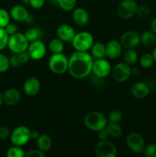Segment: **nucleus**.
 <instances>
[{
	"label": "nucleus",
	"instance_id": "nucleus-35",
	"mask_svg": "<svg viewBox=\"0 0 156 157\" xmlns=\"http://www.w3.org/2000/svg\"><path fill=\"white\" fill-rule=\"evenodd\" d=\"M143 153L147 157H156V144L151 143L145 146L143 150Z\"/></svg>",
	"mask_w": 156,
	"mask_h": 157
},
{
	"label": "nucleus",
	"instance_id": "nucleus-18",
	"mask_svg": "<svg viewBox=\"0 0 156 157\" xmlns=\"http://www.w3.org/2000/svg\"><path fill=\"white\" fill-rule=\"evenodd\" d=\"M9 14H10L11 18L18 22L25 21L29 15L28 11L24 6L21 5H15L12 6L9 11Z\"/></svg>",
	"mask_w": 156,
	"mask_h": 157
},
{
	"label": "nucleus",
	"instance_id": "nucleus-38",
	"mask_svg": "<svg viewBox=\"0 0 156 157\" xmlns=\"http://www.w3.org/2000/svg\"><path fill=\"white\" fill-rule=\"evenodd\" d=\"M45 156V153L40 150L39 149L36 150H31L25 153V157H44Z\"/></svg>",
	"mask_w": 156,
	"mask_h": 157
},
{
	"label": "nucleus",
	"instance_id": "nucleus-17",
	"mask_svg": "<svg viewBox=\"0 0 156 157\" xmlns=\"http://www.w3.org/2000/svg\"><path fill=\"white\" fill-rule=\"evenodd\" d=\"M21 92L15 87L7 89L2 94L3 103L6 105L14 106L18 104L21 100Z\"/></svg>",
	"mask_w": 156,
	"mask_h": 157
},
{
	"label": "nucleus",
	"instance_id": "nucleus-15",
	"mask_svg": "<svg viewBox=\"0 0 156 157\" xmlns=\"http://www.w3.org/2000/svg\"><path fill=\"white\" fill-rule=\"evenodd\" d=\"M106 46V56L110 59H116L121 55L122 52V46L120 41L116 39L109 41Z\"/></svg>",
	"mask_w": 156,
	"mask_h": 157
},
{
	"label": "nucleus",
	"instance_id": "nucleus-11",
	"mask_svg": "<svg viewBox=\"0 0 156 157\" xmlns=\"http://www.w3.org/2000/svg\"><path fill=\"white\" fill-rule=\"evenodd\" d=\"M112 71V67L109 61L105 58L96 59L93 61L92 72L99 78H105L110 75Z\"/></svg>",
	"mask_w": 156,
	"mask_h": 157
},
{
	"label": "nucleus",
	"instance_id": "nucleus-8",
	"mask_svg": "<svg viewBox=\"0 0 156 157\" xmlns=\"http://www.w3.org/2000/svg\"><path fill=\"white\" fill-rule=\"evenodd\" d=\"M138 6L135 0H122L118 6V15L123 19H129L136 15Z\"/></svg>",
	"mask_w": 156,
	"mask_h": 157
},
{
	"label": "nucleus",
	"instance_id": "nucleus-10",
	"mask_svg": "<svg viewBox=\"0 0 156 157\" xmlns=\"http://www.w3.org/2000/svg\"><path fill=\"white\" fill-rule=\"evenodd\" d=\"M112 76L117 82H125L132 75V67L125 62H120L112 67Z\"/></svg>",
	"mask_w": 156,
	"mask_h": 157
},
{
	"label": "nucleus",
	"instance_id": "nucleus-46",
	"mask_svg": "<svg viewBox=\"0 0 156 157\" xmlns=\"http://www.w3.org/2000/svg\"><path fill=\"white\" fill-rule=\"evenodd\" d=\"M139 71L137 68H132V75H138Z\"/></svg>",
	"mask_w": 156,
	"mask_h": 157
},
{
	"label": "nucleus",
	"instance_id": "nucleus-16",
	"mask_svg": "<svg viewBox=\"0 0 156 157\" xmlns=\"http://www.w3.org/2000/svg\"><path fill=\"white\" fill-rule=\"evenodd\" d=\"M56 34L58 38L62 40L64 42H71L76 32L70 25L61 24L57 29Z\"/></svg>",
	"mask_w": 156,
	"mask_h": 157
},
{
	"label": "nucleus",
	"instance_id": "nucleus-51",
	"mask_svg": "<svg viewBox=\"0 0 156 157\" xmlns=\"http://www.w3.org/2000/svg\"><path fill=\"white\" fill-rule=\"evenodd\" d=\"M0 81H1V76H0Z\"/></svg>",
	"mask_w": 156,
	"mask_h": 157
},
{
	"label": "nucleus",
	"instance_id": "nucleus-50",
	"mask_svg": "<svg viewBox=\"0 0 156 157\" xmlns=\"http://www.w3.org/2000/svg\"><path fill=\"white\" fill-rule=\"evenodd\" d=\"M53 1H54V2H57V0H53Z\"/></svg>",
	"mask_w": 156,
	"mask_h": 157
},
{
	"label": "nucleus",
	"instance_id": "nucleus-3",
	"mask_svg": "<svg viewBox=\"0 0 156 157\" xmlns=\"http://www.w3.org/2000/svg\"><path fill=\"white\" fill-rule=\"evenodd\" d=\"M71 43L77 52H88L94 43V38L90 32L83 31L75 34Z\"/></svg>",
	"mask_w": 156,
	"mask_h": 157
},
{
	"label": "nucleus",
	"instance_id": "nucleus-4",
	"mask_svg": "<svg viewBox=\"0 0 156 157\" xmlns=\"http://www.w3.org/2000/svg\"><path fill=\"white\" fill-rule=\"evenodd\" d=\"M69 58L64 53L52 54L48 60V66L52 73L63 75L68 70Z\"/></svg>",
	"mask_w": 156,
	"mask_h": 157
},
{
	"label": "nucleus",
	"instance_id": "nucleus-32",
	"mask_svg": "<svg viewBox=\"0 0 156 157\" xmlns=\"http://www.w3.org/2000/svg\"><path fill=\"white\" fill-rule=\"evenodd\" d=\"M122 119V113L120 110H113L110 112L108 115L107 121L109 122L113 123H118L119 124Z\"/></svg>",
	"mask_w": 156,
	"mask_h": 157
},
{
	"label": "nucleus",
	"instance_id": "nucleus-39",
	"mask_svg": "<svg viewBox=\"0 0 156 157\" xmlns=\"http://www.w3.org/2000/svg\"><path fill=\"white\" fill-rule=\"evenodd\" d=\"M17 55H18V58L19 60L20 64H26L31 59L28 52L27 51H24V52H21V53L17 54Z\"/></svg>",
	"mask_w": 156,
	"mask_h": 157
},
{
	"label": "nucleus",
	"instance_id": "nucleus-37",
	"mask_svg": "<svg viewBox=\"0 0 156 157\" xmlns=\"http://www.w3.org/2000/svg\"><path fill=\"white\" fill-rule=\"evenodd\" d=\"M10 130L6 126H0V140H5L10 136Z\"/></svg>",
	"mask_w": 156,
	"mask_h": 157
},
{
	"label": "nucleus",
	"instance_id": "nucleus-13",
	"mask_svg": "<svg viewBox=\"0 0 156 157\" xmlns=\"http://www.w3.org/2000/svg\"><path fill=\"white\" fill-rule=\"evenodd\" d=\"M119 41L125 49L136 48L141 43L140 35L135 31H127L121 35Z\"/></svg>",
	"mask_w": 156,
	"mask_h": 157
},
{
	"label": "nucleus",
	"instance_id": "nucleus-26",
	"mask_svg": "<svg viewBox=\"0 0 156 157\" xmlns=\"http://www.w3.org/2000/svg\"><path fill=\"white\" fill-rule=\"evenodd\" d=\"M24 34L30 43L32 41L41 39L42 37V30L39 28H31L26 30Z\"/></svg>",
	"mask_w": 156,
	"mask_h": 157
},
{
	"label": "nucleus",
	"instance_id": "nucleus-27",
	"mask_svg": "<svg viewBox=\"0 0 156 157\" xmlns=\"http://www.w3.org/2000/svg\"><path fill=\"white\" fill-rule=\"evenodd\" d=\"M138 53L135 48H128L125 51L123 54L124 62L128 65H133L138 61Z\"/></svg>",
	"mask_w": 156,
	"mask_h": 157
},
{
	"label": "nucleus",
	"instance_id": "nucleus-28",
	"mask_svg": "<svg viewBox=\"0 0 156 157\" xmlns=\"http://www.w3.org/2000/svg\"><path fill=\"white\" fill-rule=\"evenodd\" d=\"M6 156L8 157H25V152L22 147L13 145L7 150Z\"/></svg>",
	"mask_w": 156,
	"mask_h": 157
},
{
	"label": "nucleus",
	"instance_id": "nucleus-25",
	"mask_svg": "<svg viewBox=\"0 0 156 157\" xmlns=\"http://www.w3.org/2000/svg\"><path fill=\"white\" fill-rule=\"evenodd\" d=\"M48 48L49 50L53 54L62 53L64 50V41L58 38H53L49 41Z\"/></svg>",
	"mask_w": 156,
	"mask_h": 157
},
{
	"label": "nucleus",
	"instance_id": "nucleus-24",
	"mask_svg": "<svg viewBox=\"0 0 156 157\" xmlns=\"http://www.w3.org/2000/svg\"><path fill=\"white\" fill-rule=\"evenodd\" d=\"M141 43L146 47H152L156 44V34L152 31H145L140 35Z\"/></svg>",
	"mask_w": 156,
	"mask_h": 157
},
{
	"label": "nucleus",
	"instance_id": "nucleus-22",
	"mask_svg": "<svg viewBox=\"0 0 156 157\" xmlns=\"http://www.w3.org/2000/svg\"><path fill=\"white\" fill-rule=\"evenodd\" d=\"M105 130L108 133L109 136L112 138H119L122 135L123 130L118 123H107Z\"/></svg>",
	"mask_w": 156,
	"mask_h": 157
},
{
	"label": "nucleus",
	"instance_id": "nucleus-40",
	"mask_svg": "<svg viewBox=\"0 0 156 157\" xmlns=\"http://www.w3.org/2000/svg\"><path fill=\"white\" fill-rule=\"evenodd\" d=\"M4 29L9 36L12 35H14V34H15L16 32H18V26H17V25H15V23L9 22Z\"/></svg>",
	"mask_w": 156,
	"mask_h": 157
},
{
	"label": "nucleus",
	"instance_id": "nucleus-36",
	"mask_svg": "<svg viewBox=\"0 0 156 157\" xmlns=\"http://www.w3.org/2000/svg\"><path fill=\"white\" fill-rule=\"evenodd\" d=\"M150 14V9L148 6H144V5H142V6H138L137 11H136V15L141 18H145L149 15Z\"/></svg>",
	"mask_w": 156,
	"mask_h": 157
},
{
	"label": "nucleus",
	"instance_id": "nucleus-12",
	"mask_svg": "<svg viewBox=\"0 0 156 157\" xmlns=\"http://www.w3.org/2000/svg\"><path fill=\"white\" fill-rule=\"evenodd\" d=\"M27 52H28L31 59L39 61L45 56L47 48L45 44L41 39H39L29 43Z\"/></svg>",
	"mask_w": 156,
	"mask_h": 157
},
{
	"label": "nucleus",
	"instance_id": "nucleus-1",
	"mask_svg": "<svg viewBox=\"0 0 156 157\" xmlns=\"http://www.w3.org/2000/svg\"><path fill=\"white\" fill-rule=\"evenodd\" d=\"M93 58L88 52H76L69 58L68 70L70 75L76 79H84L92 72Z\"/></svg>",
	"mask_w": 156,
	"mask_h": 157
},
{
	"label": "nucleus",
	"instance_id": "nucleus-49",
	"mask_svg": "<svg viewBox=\"0 0 156 157\" xmlns=\"http://www.w3.org/2000/svg\"><path fill=\"white\" fill-rule=\"evenodd\" d=\"M21 1H22V2L24 3V4L29 5V2H30V0H21Z\"/></svg>",
	"mask_w": 156,
	"mask_h": 157
},
{
	"label": "nucleus",
	"instance_id": "nucleus-5",
	"mask_svg": "<svg viewBox=\"0 0 156 157\" xmlns=\"http://www.w3.org/2000/svg\"><path fill=\"white\" fill-rule=\"evenodd\" d=\"M29 41L26 38L24 34L16 32L9 36L7 47L13 54H19L27 51Z\"/></svg>",
	"mask_w": 156,
	"mask_h": 157
},
{
	"label": "nucleus",
	"instance_id": "nucleus-48",
	"mask_svg": "<svg viewBox=\"0 0 156 157\" xmlns=\"http://www.w3.org/2000/svg\"><path fill=\"white\" fill-rule=\"evenodd\" d=\"M3 104V99H2V94L0 92V107L2 106V104Z\"/></svg>",
	"mask_w": 156,
	"mask_h": 157
},
{
	"label": "nucleus",
	"instance_id": "nucleus-33",
	"mask_svg": "<svg viewBox=\"0 0 156 157\" xmlns=\"http://www.w3.org/2000/svg\"><path fill=\"white\" fill-rule=\"evenodd\" d=\"M9 67H10V62H9V57L4 54L0 53V74L6 72Z\"/></svg>",
	"mask_w": 156,
	"mask_h": 157
},
{
	"label": "nucleus",
	"instance_id": "nucleus-29",
	"mask_svg": "<svg viewBox=\"0 0 156 157\" xmlns=\"http://www.w3.org/2000/svg\"><path fill=\"white\" fill-rule=\"evenodd\" d=\"M154 58L151 54L150 53H145L141 56L140 59H139V63L140 65L142 66L143 68H149L153 65L154 63Z\"/></svg>",
	"mask_w": 156,
	"mask_h": 157
},
{
	"label": "nucleus",
	"instance_id": "nucleus-6",
	"mask_svg": "<svg viewBox=\"0 0 156 157\" xmlns=\"http://www.w3.org/2000/svg\"><path fill=\"white\" fill-rule=\"evenodd\" d=\"M9 137L12 145L23 147L31 140V130L26 126H18L11 132Z\"/></svg>",
	"mask_w": 156,
	"mask_h": 157
},
{
	"label": "nucleus",
	"instance_id": "nucleus-14",
	"mask_svg": "<svg viewBox=\"0 0 156 157\" xmlns=\"http://www.w3.org/2000/svg\"><path fill=\"white\" fill-rule=\"evenodd\" d=\"M41 82L37 77L32 76L28 78L23 84V90L27 96L34 97L39 92Z\"/></svg>",
	"mask_w": 156,
	"mask_h": 157
},
{
	"label": "nucleus",
	"instance_id": "nucleus-20",
	"mask_svg": "<svg viewBox=\"0 0 156 157\" xmlns=\"http://www.w3.org/2000/svg\"><path fill=\"white\" fill-rule=\"evenodd\" d=\"M72 18L73 21L80 26H85L90 21V15L87 11L84 8H76L73 10Z\"/></svg>",
	"mask_w": 156,
	"mask_h": 157
},
{
	"label": "nucleus",
	"instance_id": "nucleus-41",
	"mask_svg": "<svg viewBox=\"0 0 156 157\" xmlns=\"http://www.w3.org/2000/svg\"><path fill=\"white\" fill-rule=\"evenodd\" d=\"M45 0H30L29 5L35 9H40L44 6Z\"/></svg>",
	"mask_w": 156,
	"mask_h": 157
},
{
	"label": "nucleus",
	"instance_id": "nucleus-2",
	"mask_svg": "<svg viewBox=\"0 0 156 157\" xmlns=\"http://www.w3.org/2000/svg\"><path fill=\"white\" fill-rule=\"evenodd\" d=\"M84 123L86 127L94 132L105 129L108 121L107 118L102 113L98 111L89 112L84 117Z\"/></svg>",
	"mask_w": 156,
	"mask_h": 157
},
{
	"label": "nucleus",
	"instance_id": "nucleus-44",
	"mask_svg": "<svg viewBox=\"0 0 156 157\" xmlns=\"http://www.w3.org/2000/svg\"><path fill=\"white\" fill-rule=\"evenodd\" d=\"M39 136L40 134L38 131H37V130H31V140H36L39 137Z\"/></svg>",
	"mask_w": 156,
	"mask_h": 157
},
{
	"label": "nucleus",
	"instance_id": "nucleus-23",
	"mask_svg": "<svg viewBox=\"0 0 156 157\" xmlns=\"http://www.w3.org/2000/svg\"><path fill=\"white\" fill-rule=\"evenodd\" d=\"M90 55L95 59H100L106 57V46L102 42L93 43L90 48Z\"/></svg>",
	"mask_w": 156,
	"mask_h": 157
},
{
	"label": "nucleus",
	"instance_id": "nucleus-31",
	"mask_svg": "<svg viewBox=\"0 0 156 157\" xmlns=\"http://www.w3.org/2000/svg\"><path fill=\"white\" fill-rule=\"evenodd\" d=\"M11 16L9 12L3 8H0V28H6L10 22Z\"/></svg>",
	"mask_w": 156,
	"mask_h": 157
},
{
	"label": "nucleus",
	"instance_id": "nucleus-43",
	"mask_svg": "<svg viewBox=\"0 0 156 157\" xmlns=\"http://www.w3.org/2000/svg\"><path fill=\"white\" fill-rule=\"evenodd\" d=\"M98 133V137H99V140H107L109 138V134L106 132L105 129L99 130L97 132Z\"/></svg>",
	"mask_w": 156,
	"mask_h": 157
},
{
	"label": "nucleus",
	"instance_id": "nucleus-45",
	"mask_svg": "<svg viewBox=\"0 0 156 157\" xmlns=\"http://www.w3.org/2000/svg\"><path fill=\"white\" fill-rule=\"evenodd\" d=\"M151 29L153 32L156 34V18H154V19L151 21Z\"/></svg>",
	"mask_w": 156,
	"mask_h": 157
},
{
	"label": "nucleus",
	"instance_id": "nucleus-21",
	"mask_svg": "<svg viewBox=\"0 0 156 157\" xmlns=\"http://www.w3.org/2000/svg\"><path fill=\"white\" fill-rule=\"evenodd\" d=\"M36 144L38 149L44 153H47L52 147V140L47 134H40L39 137L36 140Z\"/></svg>",
	"mask_w": 156,
	"mask_h": 157
},
{
	"label": "nucleus",
	"instance_id": "nucleus-47",
	"mask_svg": "<svg viewBox=\"0 0 156 157\" xmlns=\"http://www.w3.org/2000/svg\"><path fill=\"white\" fill-rule=\"evenodd\" d=\"M151 55H152L153 58H154V61L156 62V47L154 48V49H153L152 53H151Z\"/></svg>",
	"mask_w": 156,
	"mask_h": 157
},
{
	"label": "nucleus",
	"instance_id": "nucleus-34",
	"mask_svg": "<svg viewBox=\"0 0 156 157\" xmlns=\"http://www.w3.org/2000/svg\"><path fill=\"white\" fill-rule=\"evenodd\" d=\"M9 38V35L4 28H0V52L7 47Z\"/></svg>",
	"mask_w": 156,
	"mask_h": 157
},
{
	"label": "nucleus",
	"instance_id": "nucleus-7",
	"mask_svg": "<svg viewBox=\"0 0 156 157\" xmlns=\"http://www.w3.org/2000/svg\"><path fill=\"white\" fill-rule=\"evenodd\" d=\"M94 153L97 157H116L117 149L112 142L107 140H99L94 147Z\"/></svg>",
	"mask_w": 156,
	"mask_h": 157
},
{
	"label": "nucleus",
	"instance_id": "nucleus-19",
	"mask_svg": "<svg viewBox=\"0 0 156 157\" xmlns=\"http://www.w3.org/2000/svg\"><path fill=\"white\" fill-rule=\"evenodd\" d=\"M150 93V88L148 84L142 81L136 82L131 87V94L135 98L142 99L146 98Z\"/></svg>",
	"mask_w": 156,
	"mask_h": 157
},
{
	"label": "nucleus",
	"instance_id": "nucleus-42",
	"mask_svg": "<svg viewBox=\"0 0 156 157\" xmlns=\"http://www.w3.org/2000/svg\"><path fill=\"white\" fill-rule=\"evenodd\" d=\"M9 62H10V67H17L20 65L19 60L18 58V55L17 54H14V55H11L9 57Z\"/></svg>",
	"mask_w": 156,
	"mask_h": 157
},
{
	"label": "nucleus",
	"instance_id": "nucleus-30",
	"mask_svg": "<svg viewBox=\"0 0 156 157\" xmlns=\"http://www.w3.org/2000/svg\"><path fill=\"white\" fill-rule=\"evenodd\" d=\"M57 3L64 11L70 12L75 9L76 0H57Z\"/></svg>",
	"mask_w": 156,
	"mask_h": 157
},
{
	"label": "nucleus",
	"instance_id": "nucleus-9",
	"mask_svg": "<svg viewBox=\"0 0 156 157\" xmlns=\"http://www.w3.org/2000/svg\"><path fill=\"white\" fill-rule=\"evenodd\" d=\"M126 146L130 151L134 153H142L145 147V142L143 136L139 133L132 132L126 138Z\"/></svg>",
	"mask_w": 156,
	"mask_h": 157
}]
</instances>
